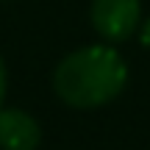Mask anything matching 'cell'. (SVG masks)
<instances>
[{
  "label": "cell",
  "instance_id": "obj_1",
  "mask_svg": "<svg viewBox=\"0 0 150 150\" xmlns=\"http://www.w3.org/2000/svg\"><path fill=\"white\" fill-rule=\"evenodd\" d=\"M125 64L117 50L106 45L75 50L59 64L53 86L64 103L75 108H95L114 100L125 86Z\"/></svg>",
  "mask_w": 150,
  "mask_h": 150
},
{
  "label": "cell",
  "instance_id": "obj_2",
  "mask_svg": "<svg viewBox=\"0 0 150 150\" xmlns=\"http://www.w3.org/2000/svg\"><path fill=\"white\" fill-rule=\"evenodd\" d=\"M92 25L108 42L128 39L139 25V0H95Z\"/></svg>",
  "mask_w": 150,
  "mask_h": 150
},
{
  "label": "cell",
  "instance_id": "obj_3",
  "mask_svg": "<svg viewBox=\"0 0 150 150\" xmlns=\"http://www.w3.org/2000/svg\"><path fill=\"white\" fill-rule=\"evenodd\" d=\"M39 145V125L20 108H0V147L3 150H33Z\"/></svg>",
  "mask_w": 150,
  "mask_h": 150
},
{
  "label": "cell",
  "instance_id": "obj_4",
  "mask_svg": "<svg viewBox=\"0 0 150 150\" xmlns=\"http://www.w3.org/2000/svg\"><path fill=\"white\" fill-rule=\"evenodd\" d=\"M3 97H6V67H3V59H0V106H3Z\"/></svg>",
  "mask_w": 150,
  "mask_h": 150
}]
</instances>
